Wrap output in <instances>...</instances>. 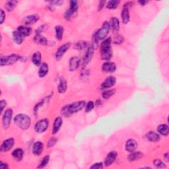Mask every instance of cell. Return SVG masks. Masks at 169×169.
Here are the masks:
<instances>
[{
	"label": "cell",
	"mask_w": 169,
	"mask_h": 169,
	"mask_svg": "<svg viewBox=\"0 0 169 169\" xmlns=\"http://www.w3.org/2000/svg\"><path fill=\"white\" fill-rule=\"evenodd\" d=\"M49 160H50V156L49 155L45 156L42 159V160H41V162L39 166V168H44L46 167L48 164Z\"/></svg>",
	"instance_id": "8d00e7d4"
},
{
	"label": "cell",
	"mask_w": 169,
	"mask_h": 169,
	"mask_svg": "<svg viewBox=\"0 0 169 169\" xmlns=\"http://www.w3.org/2000/svg\"><path fill=\"white\" fill-rule=\"evenodd\" d=\"M49 71L48 65L46 63H42L40 65V68L39 71V75L40 77H44L46 76Z\"/></svg>",
	"instance_id": "d4e9b609"
},
{
	"label": "cell",
	"mask_w": 169,
	"mask_h": 169,
	"mask_svg": "<svg viewBox=\"0 0 169 169\" xmlns=\"http://www.w3.org/2000/svg\"><path fill=\"white\" fill-rule=\"evenodd\" d=\"M0 104H1V112H2L3 111L4 108H5V107L6 106L7 103H6V101L2 100V101H1V103H0Z\"/></svg>",
	"instance_id": "f6af8a7d"
},
{
	"label": "cell",
	"mask_w": 169,
	"mask_h": 169,
	"mask_svg": "<svg viewBox=\"0 0 169 169\" xmlns=\"http://www.w3.org/2000/svg\"><path fill=\"white\" fill-rule=\"evenodd\" d=\"M105 3H106L105 1L99 2V3H98V10L101 11L102 9V8L104 7V6H105Z\"/></svg>",
	"instance_id": "ee69618b"
},
{
	"label": "cell",
	"mask_w": 169,
	"mask_h": 169,
	"mask_svg": "<svg viewBox=\"0 0 169 169\" xmlns=\"http://www.w3.org/2000/svg\"><path fill=\"white\" fill-rule=\"evenodd\" d=\"M12 156H13V157L16 160L20 161V160H21L23 158L24 151L22 149H19V148H18V149H16L13 151V152H12Z\"/></svg>",
	"instance_id": "cb8c5ba5"
},
{
	"label": "cell",
	"mask_w": 169,
	"mask_h": 169,
	"mask_svg": "<svg viewBox=\"0 0 169 169\" xmlns=\"http://www.w3.org/2000/svg\"><path fill=\"white\" fill-rule=\"evenodd\" d=\"M116 78L113 76H109L108 77H107L106 79L104 81V82L102 83L101 86L102 89H109L110 87H112V86H114L116 83Z\"/></svg>",
	"instance_id": "9a60e30c"
},
{
	"label": "cell",
	"mask_w": 169,
	"mask_h": 169,
	"mask_svg": "<svg viewBox=\"0 0 169 169\" xmlns=\"http://www.w3.org/2000/svg\"><path fill=\"white\" fill-rule=\"evenodd\" d=\"M20 59V57L18 54H15V53H13V54L5 57L2 56L1 58H0V65H1V66L12 65L17 62Z\"/></svg>",
	"instance_id": "5b68a950"
},
{
	"label": "cell",
	"mask_w": 169,
	"mask_h": 169,
	"mask_svg": "<svg viewBox=\"0 0 169 169\" xmlns=\"http://www.w3.org/2000/svg\"><path fill=\"white\" fill-rule=\"evenodd\" d=\"M63 3V2H60V1H53V2H50L51 5L50 6H61V3Z\"/></svg>",
	"instance_id": "bcb514c9"
},
{
	"label": "cell",
	"mask_w": 169,
	"mask_h": 169,
	"mask_svg": "<svg viewBox=\"0 0 169 169\" xmlns=\"http://www.w3.org/2000/svg\"><path fill=\"white\" fill-rule=\"evenodd\" d=\"M94 105L93 102L92 101H89L87 104L85 105V111L86 112H89L94 108Z\"/></svg>",
	"instance_id": "ab89813d"
},
{
	"label": "cell",
	"mask_w": 169,
	"mask_h": 169,
	"mask_svg": "<svg viewBox=\"0 0 169 169\" xmlns=\"http://www.w3.org/2000/svg\"><path fill=\"white\" fill-rule=\"evenodd\" d=\"M13 110L9 108L6 110L5 113L3 114V116L2 118V124L3 128L5 130L9 128L12 116H13Z\"/></svg>",
	"instance_id": "ba28073f"
},
{
	"label": "cell",
	"mask_w": 169,
	"mask_h": 169,
	"mask_svg": "<svg viewBox=\"0 0 169 169\" xmlns=\"http://www.w3.org/2000/svg\"><path fill=\"white\" fill-rule=\"evenodd\" d=\"M119 3V1L118 0H112V1H110L106 4V7L109 9H114L118 7Z\"/></svg>",
	"instance_id": "d590c367"
},
{
	"label": "cell",
	"mask_w": 169,
	"mask_h": 169,
	"mask_svg": "<svg viewBox=\"0 0 169 169\" xmlns=\"http://www.w3.org/2000/svg\"><path fill=\"white\" fill-rule=\"evenodd\" d=\"M34 41L36 43L41 44V45H44V46L48 44L47 39L45 38L44 36L41 35L40 34H36V36H35V38H34Z\"/></svg>",
	"instance_id": "484cf974"
},
{
	"label": "cell",
	"mask_w": 169,
	"mask_h": 169,
	"mask_svg": "<svg viewBox=\"0 0 169 169\" xmlns=\"http://www.w3.org/2000/svg\"><path fill=\"white\" fill-rule=\"evenodd\" d=\"M44 149V145L42 142L37 141L35 143L33 147H32V152H33L34 155H40L42 152L43 151Z\"/></svg>",
	"instance_id": "ffe728a7"
},
{
	"label": "cell",
	"mask_w": 169,
	"mask_h": 169,
	"mask_svg": "<svg viewBox=\"0 0 169 169\" xmlns=\"http://www.w3.org/2000/svg\"><path fill=\"white\" fill-rule=\"evenodd\" d=\"M55 31H56V39L60 40L62 39L63 37V34L64 32V28L62 26H56L55 28Z\"/></svg>",
	"instance_id": "1f68e13d"
},
{
	"label": "cell",
	"mask_w": 169,
	"mask_h": 169,
	"mask_svg": "<svg viewBox=\"0 0 169 169\" xmlns=\"http://www.w3.org/2000/svg\"><path fill=\"white\" fill-rule=\"evenodd\" d=\"M67 81L63 77H60L59 83L57 85V92L60 93H64L67 90Z\"/></svg>",
	"instance_id": "ac0fdd59"
},
{
	"label": "cell",
	"mask_w": 169,
	"mask_h": 169,
	"mask_svg": "<svg viewBox=\"0 0 169 169\" xmlns=\"http://www.w3.org/2000/svg\"><path fill=\"white\" fill-rule=\"evenodd\" d=\"M123 40H124V39H123V37L122 36L117 35L116 36H115L113 42L116 44H121L123 42Z\"/></svg>",
	"instance_id": "f35d334b"
},
{
	"label": "cell",
	"mask_w": 169,
	"mask_h": 169,
	"mask_svg": "<svg viewBox=\"0 0 169 169\" xmlns=\"http://www.w3.org/2000/svg\"><path fill=\"white\" fill-rule=\"evenodd\" d=\"M0 18H1V21H0V23L3 24L4 20L6 19V13L2 9L0 10Z\"/></svg>",
	"instance_id": "7bdbcfd3"
},
{
	"label": "cell",
	"mask_w": 169,
	"mask_h": 169,
	"mask_svg": "<svg viewBox=\"0 0 169 169\" xmlns=\"http://www.w3.org/2000/svg\"><path fill=\"white\" fill-rule=\"evenodd\" d=\"M111 26V28L113 31L114 32H118L119 29V21L118 18L116 17H113L111 19V24H110Z\"/></svg>",
	"instance_id": "83f0119b"
},
{
	"label": "cell",
	"mask_w": 169,
	"mask_h": 169,
	"mask_svg": "<svg viewBox=\"0 0 169 169\" xmlns=\"http://www.w3.org/2000/svg\"><path fill=\"white\" fill-rule=\"evenodd\" d=\"M0 168L7 169L8 168V164L7 163H3L2 161H1V162H0Z\"/></svg>",
	"instance_id": "7dc6e473"
},
{
	"label": "cell",
	"mask_w": 169,
	"mask_h": 169,
	"mask_svg": "<svg viewBox=\"0 0 169 169\" xmlns=\"http://www.w3.org/2000/svg\"><path fill=\"white\" fill-rule=\"evenodd\" d=\"M110 29V23L107 21H105L102 24V27L99 30H98L93 36V46H94V44H97L98 42L101 40L105 39L108 35L109 31Z\"/></svg>",
	"instance_id": "3957f363"
},
{
	"label": "cell",
	"mask_w": 169,
	"mask_h": 169,
	"mask_svg": "<svg viewBox=\"0 0 169 169\" xmlns=\"http://www.w3.org/2000/svg\"><path fill=\"white\" fill-rule=\"evenodd\" d=\"M102 71L106 73H113L116 69V65L114 62H105L102 66Z\"/></svg>",
	"instance_id": "2e32d148"
},
{
	"label": "cell",
	"mask_w": 169,
	"mask_h": 169,
	"mask_svg": "<svg viewBox=\"0 0 169 169\" xmlns=\"http://www.w3.org/2000/svg\"><path fill=\"white\" fill-rule=\"evenodd\" d=\"M70 46H71V44L70 43H66L63 44L62 46H61L57 50L56 52V60H60L62 56L65 54V53L66 52L69 48H70Z\"/></svg>",
	"instance_id": "30bf717a"
},
{
	"label": "cell",
	"mask_w": 169,
	"mask_h": 169,
	"mask_svg": "<svg viewBox=\"0 0 169 169\" xmlns=\"http://www.w3.org/2000/svg\"><path fill=\"white\" fill-rule=\"evenodd\" d=\"M17 31L24 36H28L32 33V28L27 26H19L17 28Z\"/></svg>",
	"instance_id": "4316f807"
},
{
	"label": "cell",
	"mask_w": 169,
	"mask_h": 169,
	"mask_svg": "<svg viewBox=\"0 0 169 169\" xmlns=\"http://www.w3.org/2000/svg\"><path fill=\"white\" fill-rule=\"evenodd\" d=\"M14 139L13 138H9L7 139L6 140L4 141L1 147H0V149H1V151L2 152H7L9 151V150H11V149L12 147H13L14 145Z\"/></svg>",
	"instance_id": "7c38bea8"
},
{
	"label": "cell",
	"mask_w": 169,
	"mask_h": 169,
	"mask_svg": "<svg viewBox=\"0 0 169 169\" xmlns=\"http://www.w3.org/2000/svg\"><path fill=\"white\" fill-rule=\"evenodd\" d=\"M158 132L163 135H168L169 134L168 126L167 124H160L157 127Z\"/></svg>",
	"instance_id": "4dcf8cb0"
},
{
	"label": "cell",
	"mask_w": 169,
	"mask_h": 169,
	"mask_svg": "<svg viewBox=\"0 0 169 169\" xmlns=\"http://www.w3.org/2000/svg\"><path fill=\"white\" fill-rule=\"evenodd\" d=\"M49 125V122L47 119H40L38 122L36 123L35 126V130L36 133L42 134L46 131Z\"/></svg>",
	"instance_id": "9c48e42d"
},
{
	"label": "cell",
	"mask_w": 169,
	"mask_h": 169,
	"mask_svg": "<svg viewBox=\"0 0 169 169\" xmlns=\"http://www.w3.org/2000/svg\"><path fill=\"white\" fill-rule=\"evenodd\" d=\"M14 122L19 128L26 130L31 126V118L24 114H19L14 118Z\"/></svg>",
	"instance_id": "277c9868"
},
{
	"label": "cell",
	"mask_w": 169,
	"mask_h": 169,
	"mask_svg": "<svg viewBox=\"0 0 169 169\" xmlns=\"http://www.w3.org/2000/svg\"><path fill=\"white\" fill-rule=\"evenodd\" d=\"M146 138L149 141L152 142H157L160 139V135L156 132H154V131H149V132H148L146 134Z\"/></svg>",
	"instance_id": "603a6c76"
},
{
	"label": "cell",
	"mask_w": 169,
	"mask_h": 169,
	"mask_svg": "<svg viewBox=\"0 0 169 169\" xmlns=\"http://www.w3.org/2000/svg\"><path fill=\"white\" fill-rule=\"evenodd\" d=\"M112 39L110 38L103 40L101 46V57L103 60H109L112 56V50L111 49Z\"/></svg>",
	"instance_id": "7a4b0ae2"
},
{
	"label": "cell",
	"mask_w": 169,
	"mask_h": 169,
	"mask_svg": "<svg viewBox=\"0 0 169 169\" xmlns=\"http://www.w3.org/2000/svg\"><path fill=\"white\" fill-rule=\"evenodd\" d=\"M56 142H57V139L55 138H50V140L48 141V144H47L48 147L50 148V147H53L56 143Z\"/></svg>",
	"instance_id": "60d3db41"
},
{
	"label": "cell",
	"mask_w": 169,
	"mask_h": 169,
	"mask_svg": "<svg viewBox=\"0 0 169 169\" xmlns=\"http://www.w3.org/2000/svg\"><path fill=\"white\" fill-rule=\"evenodd\" d=\"M84 101L73 102L71 105L65 106L61 110V114L65 117H68L73 113H76L83 109L85 106Z\"/></svg>",
	"instance_id": "6da1fadb"
},
{
	"label": "cell",
	"mask_w": 169,
	"mask_h": 169,
	"mask_svg": "<svg viewBox=\"0 0 169 169\" xmlns=\"http://www.w3.org/2000/svg\"><path fill=\"white\" fill-rule=\"evenodd\" d=\"M154 164L155 166L156 167V168H166L167 166L164 164L161 160H159V159H156L154 160Z\"/></svg>",
	"instance_id": "74e56055"
},
{
	"label": "cell",
	"mask_w": 169,
	"mask_h": 169,
	"mask_svg": "<svg viewBox=\"0 0 169 169\" xmlns=\"http://www.w3.org/2000/svg\"><path fill=\"white\" fill-rule=\"evenodd\" d=\"M164 160H165L167 162H168V160H169V156H168V152H166V153L164 155Z\"/></svg>",
	"instance_id": "c3c4849f"
},
{
	"label": "cell",
	"mask_w": 169,
	"mask_h": 169,
	"mask_svg": "<svg viewBox=\"0 0 169 169\" xmlns=\"http://www.w3.org/2000/svg\"><path fill=\"white\" fill-rule=\"evenodd\" d=\"M103 165L102 163H94L93 166L90 167V168L92 169H100L102 168Z\"/></svg>",
	"instance_id": "b9f144b4"
},
{
	"label": "cell",
	"mask_w": 169,
	"mask_h": 169,
	"mask_svg": "<svg viewBox=\"0 0 169 169\" xmlns=\"http://www.w3.org/2000/svg\"><path fill=\"white\" fill-rule=\"evenodd\" d=\"M132 2H127L123 5V9L121 13V17L122 19V22L124 24L128 23L130 21V8L132 6Z\"/></svg>",
	"instance_id": "8992f818"
},
{
	"label": "cell",
	"mask_w": 169,
	"mask_h": 169,
	"mask_svg": "<svg viewBox=\"0 0 169 169\" xmlns=\"http://www.w3.org/2000/svg\"><path fill=\"white\" fill-rule=\"evenodd\" d=\"M87 46H88L87 42H86V41H80V42H78L75 44V46H74L75 48H74L76 49V50H81L87 47Z\"/></svg>",
	"instance_id": "e575fe53"
},
{
	"label": "cell",
	"mask_w": 169,
	"mask_h": 169,
	"mask_svg": "<svg viewBox=\"0 0 169 169\" xmlns=\"http://www.w3.org/2000/svg\"><path fill=\"white\" fill-rule=\"evenodd\" d=\"M143 156V153L140 151H133L131 152V153L128 156V159L130 160V161H135V160H137L141 159Z\"/></svg>",
	"instance_id": "f1b7e54d"
},
{
	"label": "cell",
	"mask_w": 169,
	"mask_h": 169,
	"mask_svg": "<svg viewBox=\"0 0 169 169\" xmlns=\"http://www.w3.org/2000/svg\"><path fill=\"white\" fill-rule=\"evenodd\" d=\"M78 9V3L77 1H71L70 2V6L69 9L65 11L64 14V17L65 19L69 20L75 14Z\"/></svg>",
	"instance_id": "52a82bcc"
},
{
	"label": "cell",
	"mask_w": 169,
	"mask_h": 169,
	"mask_svg": "<svg viewBox=\"0 0 169 169\" xmlns=\"http://www.w3.org/2000/svg\"><path fill=\"white\" fill-rule=\"evenodd\" d=\"M79 64H80V60L78 57L77 56H74L72 57L71 59L69 60V68L70 71H75L76 70L78 67L79 66Z\"/></svg>",
	"instance_id": "e0dca14e"
},
{
	"label": "cell",
	"mask_w": 169,
	"mask_h": 169,
	"mask_svg": "<svg viewBox=\"0 0 169 169\" xmlns=\"http://www.w3.org/2000/svg\"><path fill=\"white\" fill-rule=\"evenodd\" d=\"M17 2V1H9L7 2V3L5 5L6 9L8 11H12L16 7Z\"/></svg>",
	"instance_id": "836d02e7"
},
{
	"label": "cell",
	"mask_w": 169,
	"mask_h": 169,
	"mask_svg": "<svg viewBox=\"0 0 169 169\" xmlns=\"http://www.w3.org/2000/svg\"><path fill=\"white\" fill-rule=\"evenodd\" d=\"M32 61L36 66H39L41 64V53L40 52H35L32 56Z\"/></svg>",
	"instance_id": "f546056e"
},
{
	"label": "cell",
	"mask_w": 169,
	"mask_h": 169,
	"mask_svg": "<svg viewBox=\"0 0 169 169\" xmlns=\"http://www.w3.org/2000/svg\"><path fill=\"white\" fill-rule=\"evenodd\" d=\"M94 48L93 47V45H90V46L88 48V50L86 51L85 56L84 57V60H83V67H85L89 64L90 61L92 60V57L93 56V53H94Z\"/></svg>",
	"instance_id": "8fae6325"
},
{
	"label": "cell",
	"mask_w": 169,
	"mask_h": 169,
	"mask_svg": "<svg viewBox=\"0 0 169 169\" xmlns=\"http://www.w3.org/2000/svg\"><path fill=\"white\" fill-rule=\"evenodd\" d=\"M63 120L62 118L61 117H57L54 122H53V129H52V134H56L57 132H58V131L60 130L61 126L62 125Z\"/></svg>",
	"instance_id": "44dd1931"
},
{
	"label": "cell",
	"mask_w": 169,
	"mask_h": 169,
	"mask_svg": "<svg viewBox=\"0 0 169 169\" xmlns=\"http://www.w3.org/2000/svg\"><path fill=\"white\" fill-rule=\"evenodd\" d=\"M115 93V90L114 89H111V90H105L103 91L102 94V97L104 99H108L111 97H112Z\"/></svg>",
	"instance_id": "d6a6232c"
},
{
	"label": "cell",
	"mask_w": 169,
	"mask_h": 169,
	"mask_svg": "<svg viewBox=\"0 0 169 169\" xmlns=\"http://www.w3.org/2000/svg\"><path fill=\"white\" fill-rule=\"evenodd\" d=\"M24 36L20 33L18 31H15L13 32V39L15 41V42L17 44H22L23 41L24 40Z\"/></svg>",
	"instance_id": "7402d4cb"
},
{
	"label": "cell",
	"mask_w": 169,
	"mask_h": 169,
	"mask_svg": "<svg viewBox=\"0 0 169 169\" xmlns=\"http://www.w3.org/2000/svg\"><path fill=\"white\" fill-rule=\"evenodd\" d=\"M138 147V143L135 139H130L127 141L126 143V150L128 152L135 151L136 148Z\"/></svg>",
	"instance_id": "d6986e66"
},
{
	"label": "cell",
	"mask_w": 169,
	"mask_h": 169,
	"mask_svg": "<svg viewBox=\"0 0 169 169\" xmlns=\"http://www.w3.org/2000/svg\"><path fill=\"white\" fill-rule=\"evenodd\" d=\"M118 156V153L116 151H111L107 155L105 160V164L106 167H108L111 165L115 160H116Z\"/></svg>",
	"instance_id": "4fadbf2b"
},
{
	"label": "cell",
	"mask_w": 169,
	"mask_h": 169,
	"mask_svg": "<svg viewBox=\"0 0 169 169\" xmlns=\"http://www.w3.org/2000/svg\"><path fill=\"white\" fill-rule=\"evenodd\" d=\"M40 17L38 15H31L26 16L23 20V23L25 25H31L36 23L39 20Z\"/></svg>",
	"instance_id": "5bb4252c"
},
{
	"label": "cell",
	"mask_w": 169,
	"mask_h": 169,
	"mask_svg": "<svg viewBox=\"0 0 169 169\" xmlns=\"http://www.w3.org/2000/svg\"><path fill=\"white\" fill-rule=\"evenodd\" d=\"M148 2H149L148 1H139V3L141 6H145V4H147Z\"/></svg>",
	"instance_id": "681fc988"
}]
</instances>
